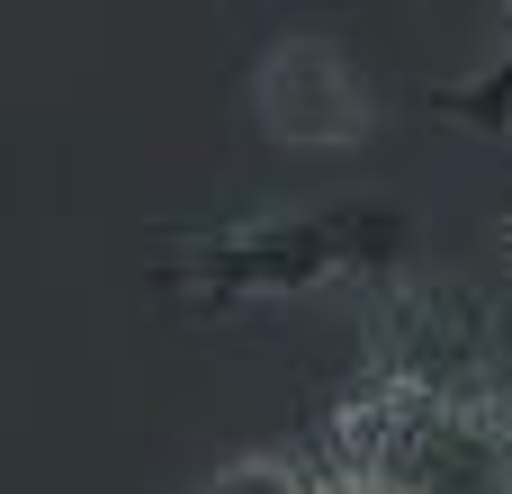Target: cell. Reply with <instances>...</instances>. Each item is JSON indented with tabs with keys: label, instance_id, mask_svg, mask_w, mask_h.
Returning <instances> with one entry per match:
<instances>
[{
	"label": "cell",
	"instance_id": "3",
	"mask_svg": "<svg viewBox=\"0 0 512 494\" xmlns=\"http://www.w3.org/2000/svg\"><path fill=\"white\" fill-rule=\"evenodd\" d=\"M252 117L297 153H342L378 126V99L333 27H279L252 63Z\"/></svg>",
	"mask_w": 512,
	"mask_h": 494
},
{
	"label": "cell",
	"instance_id": "2",
	"mask_svg": "<svg viewBox=\"0 0 512 494\" xmlns=\"http://www.w3.org/2000/svg\"><path fill=\"white\" fill-rule=\"evenodd\" d=\"M198 270V288H234V297H279V288H315L333 270H396V225L387 207H342V216H243V225H216V234H189L180 243Z\"/></svg>",
	"mask_w": 512,
	"mask_h": 494
},
{
	"label": "cell",
	"instance_id": "1",
	"mask_svg": "<svg viewBox=\"0 0 512 494\" xmlns=\"http://www.w3.org/2000/svg\"><path fill=\"white\" fill-rule=\"evenodd\" d=\"M369 369L414 396H495V306L468 279L378 270L369 279Z\"/></svg>",
	"mask_w": 512,
	"mask_h": 494
},
{
	"label": "cell",
	"instance_id": "4",
	"mask_svg": "<svg viewBox=\"0 0 512 494\" xmlns=\"http://www.w3.org/2000/svg\"><path fill=\"white\" fill-rule=\"evenodd\" d=\"M189 494H342L324 477L315 450H234L225 468H207Z\"/></svg>",
	"mask_w": 512,
	"mask_h": 494
}]
</instances>
